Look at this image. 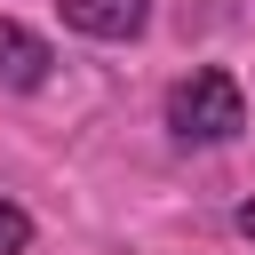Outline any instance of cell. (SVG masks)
I'll return each mask as SVG.
<instances>
[{"mask_svg": "<svg viewBox=\"0 0 255 255\" xmlns=\"http://www.w3.org/2000/svg\"><path fill=\"white\" fill-rule=\"evenodd\" d=\"M167 128H175V143H231V135L247 128L239 80H231V72H191V80H175V88H167Z\"/></svg>", "mask_w": 255, "mask_h": 255, "instance_id": "obj_1", "label": "cell"}, {"mask_svg": "<svg viewBox=\"0 0 255 255\" xmlns=\"http://www.w3.org/2000/svg\"><path fill=\"white\" fill-rule=\"evenodd\" d=\"M48 64H56V48L32 32V24H16V16H0V88H16V96H32L40 80H48Z\"/></svg>", "mask_w": 255, "mask_h": 255, "instance_id": "obj_2", "label": "cell"}, {"mask_svg": "<svg viewBox=\"0 0 255 255\" xmlns=\"http://www.w3.org/2000/svg\"><path fill=\"white\" fill-rule=\"evenodd\" d=\"M56 8H64V24L88 32V40H135L143 16H151L143 0H56Z\"/></svg>", "mask_w": 255, "mask_h": 255, "instance_id": "obj_3", "label": "cell"}, {"mask_svg": "<svg viewBox=\"0 0 255 255\" xmlns=\"http://www.w3.org/2000/svg\"><path fill=\"white\" fill-rule=\"evenodd\" d=\"M24 247H32V215L16 199H0V255H24Z\"/></svg>", "mask_w": 255, "mask_h": 255, "instance_id": "obj_4", "label": "cell"}, {"mask_svg": "<svg viewBox=\"0 0 255 255\" xmlns=\"http://www.w3.org/2000/svg\"><path fill=\"white\" fill-rule=\"evenodd\" d=\"M231 223H239V239H247V247H255V199H247V207H239V215H231Z\"/></svg>", "mask_w": 255, "mask_h": 255, "instance_id": "obj_5", "label": "cell"}]
</instances>
